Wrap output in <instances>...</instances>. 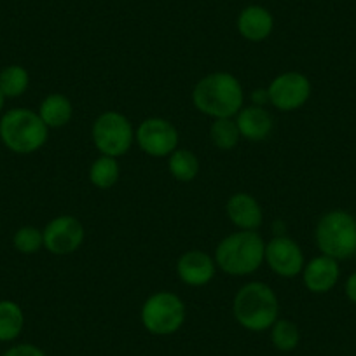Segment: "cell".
<instances>
[{
    "instance_id": "5",
    "label": "cell",
    "mask_w": 356,
    "mask_h": 356,
    "mask_svg": "<svg viewBox=\"0 0 356 356\" xmlns=\"http://www.w3.org/2000/svg\"><path fill=\"white\" fill-rule=\"evenodd\" d=\"M314 239L323 255L344 260L356 252V218L344 210H332L318 220Z\"/></svg>"
},
{
    "instance_id": "24",
    "label": "cell",
    "mask_w": 356,
    "mask_h": 356,
    "mask_svg": "<svg viewBox=\"0 0 356 356\" xmlns=\"http://www.w3.org/2000/svg\"><path fill=\"white\" fill-rule=\"evenodd\" d=\"M13 245L19 253L25 255H32L37 253L40 248H44V234L40 229L32 227V225H25V227L18 229L13 238Z\"/></svg>"
},
{
    "instance_id": "10",
    "label": "cell",
    "mask_w": 356,
    "mask_h": 356,
    "mask_svg": "<svg viewBox=\"0 0 356 356\" xmlns=\"http://www.w3.org/2000/svg\"><path fill=\"white\" fill-rule=\"evenodd\" d=\"M44 248L53 255H70L77 252L86 238L82 222L74 215H60L47 222L42 231Z\"/></svg>"
},
{
    "instance_id": "9",
    "label": "cell",
    "mask_w": 356,
    "mask_h": 356,
    "mask_svg": "<svg viewBox=\"0 0 356 356\" xmlns=\"http://www.w3.org/2000/svg\"><path fill=\"white\" fill-rule=\"evenodd\" d=\"M135 140L140 150L150 157H168L178 149V129L163 118H149L138 124Z\"/></svg>"
},
{
    "instance_id": "29",
    "label": "cell",
    "mask_w": 356,
    "mask_h": 356,
    "mask_svg": "<svg viewBox=\"0 0 356 356\" xmlns=\"http://www.w3.org/2000/svg\"><path fill=\"white\" fill-rule=\"evenodd\" d=\"M355 259H356V252H355Z\"/></svg>"
},
{
    "instance_id": "1",
    "label": "cell",
    "mask_w": 356,
    "mask_h": 356,
    "mask_svg": "<svg viewBox=\"0 0 356 356\" xmlns=\"http://www.w3.org/2000/svg\"><path fill=\"white\" fill-rule=\"evenodd\" d=\"M193 104L208 118H234L245 107V91L238 77L232 74L213 72L194 86Z\"/></svg>"
},
{
    "instance_id": "26",
    "label": "cell",
    "mask_w": 356,
    "mask_h": 356,
    "mask_svg": "<svg viewBox=\"0 0 356 356\" xmlns=\"http://www.w3.org/2000/svg\"><path fill=\"white\" fill-rule=\"evenodd\" d=\"M269 104V93H267L266 89H255L252 93V105H257V107H266Z\"/></svg>"
},
{
    "instance_id": "28",
    "label": "cell",
    "mask_w": 356,
    "mask_h": 356,
    "mask_svg": "<svg viewBox=\"0 0 356 356\" xmlns=\"http://www.w3.org/2000/svg\"><path fill=\"white\" fill-rule=\"evenodd\" d=\"M4 104H6V97L2 95V91H0V112H2V108H4Z\"/></svg>"
},
{
    "instance_id": "11",
    "label": "cell",
    "mask_w": 356,
    "mask_h": 356,
    "mask_svg": "<svg viewBox=\"0 0 356 356\" xmlns=\"http://www.w3.org/2000/svg\"><path fill=\"white\" fill-rule=\"evenodd\" d=\"M264 262L269 266L275 275L282 276V278H296V276L302 275V269L306 266L304 252L299 243L283 234L275 236L271 241L266 243Z\"/></svg>"
},
{
    "instance_id": "8",
    "label": "cell",
    "mask_w": 356,
    "mask_h": 356,
    "mask_svg": "<svg viewBox=\"0 0 356 356\" xmlns=\"http://www.w3.org/2000/svg\"><path fill=\"white\" fill-rule=\"evenodd\" d=\"M269 104L282 112L299 111L311 98V82L300 72H283L267 86Z\"/></svg>"
},
{
    "instance_id": "18",
    "label": "cell",
    "mask_w": 356,
    "mask_h": 356,
    "mask_svg": "<svg viewBox=\"0 0 356 356\" xmlns=\"http://www.w3.org/2000/svg\"><path fill=\"white\" fill-rule=\"evenodd\" d=\"M25 327V314L15 300H0V342L19 337Z\"/></svg>"
},
{
    "instance_id": "19",
    "label": "cell",
    "mask_w": 356,
    "mask_h": 356,
    "mask_svg": "<svg viewBox=\"0 0 356 356\" xmlns=\"http://www.w3.org/2000/svg\"><path fill=\"white\" fill-rule=\"evenodd\" d=\"M89 182L97 189H111L119 182L121 177V166L118 159L111 156H100L89 166Z\"/></svg>"
},
{
    "instance_id": "16",
    "label": "cell",
    "mask_w": 356,
    "mask_h": 356,
    "mask_svg": "<svg viewBox=\"0 0 356 356\" xmlns=\"http://www.w3.org/2000/svg\"><path fill=\"white\" fill-rule=\"evenodd\" d=\"M275 18L262 6H248L238 16V32L250 42H262L273 33Z\"/></svg>"
},
{
    "instance_id": "12",
    "label": "cell",
    "mask_w": 356,
    "mask_h": 356,
    "mask_svg": "<svg viewBox=\"0 0 356 356\" xmlns=\"http://www.w3.org/2000/svg\"><path fill=\"white\" fill-rule=\"evenodd\" d=\"M217 264L213 257L201 250H189L177 262V275L186 285L204 286L213 280Z\"/></svg>"
},
{
    "instance_id": "27",
    "label": "cell",
    "mask_w": 356,
    "mask_h": 356,
    "mask_svg": "<svg viewBox=\"0 0 356 356\" xmlns=\"http://www.w3.org/2000/svg\"><path fill=\"white\" fill-rule=\"evenodd\" d=\"M344 292L346 297H348L353 304H356V271L353 273V275H349V278L346 280Z\"/></svg>"
},
{
    "instance_id": "15",
    "label": "cell",
    "mask_w": 356,
    "mask_h": 356,
    "mask_svg": "<svg viewBox=\"0 0 356 356\" xmlns=\"http://www.w3.org/2000/svg\"><path fill=\"white\" fill-rule=\"evenodd\" d=\"M236 124L241 133V138L250 140V142H262L275 129V121L269 111L257 105L243 107L236 115Z\"/></svg>"
},
{
    "instance_id": "23",
    "label": "cell",
    "mask_w": 356,
    "mask_h": 356,
    "mask_svg": "<svg viewBox=\"0 0 356 356\" xmlns=\"http://www.w3.org/2000/svg\"><path fill=\"white\" fill-rule=\"evenodd\" d=\"M271 342L278 351L290 353L299 346L300 330L293 321L290 320H276L271 328Z\"/></svg>"
},
{
    "instance_id": "17",
    "label": "cell",
    "mask_w": 356,
    "mask_h": 356,
    "mask_svg": "<svg viewBox=\"0 0 356 356\" xmlns=\"http://www.w3.org/2000/svg\"><path fill=\"white\" fill-rule=\"evenodd\" d=\"M39 115L47 128L58 129L70 122L72 115H74V107L65 95L51 93L40 104Z\"/></svg>"
},
{
    "instance_id": "13",
    "label": "cell",
    "mask_w": 356,
    "mask_h": 356,
    "mask_svg": "<svg viewBox=\"0 0 356 356\" xmlns=\"http://www.w3.org/2000/svg\"><path fill=\"white\" fill-rule=\"evenodd\" d=\"M339 276H341V267L339 260L327 255H318L306 262L302 269L304 286L311 293H327L337 285Z\"/></svg>"
},
{
    "instance_id": "22",
    "label": "cell",
    "mask_w": 356,
    "mask_h": 356,
    "mask_svg": "<svg viewBox=\"0 0 356 356\" xmlns=\"http://www.w3.org/2000/svg\"><path fill=\"white\" fill-rule=\"evenodd\" d=\"M210 138L211 143L217 147L218 150H232L241 140V133H239L238 124H236L234 118L225 119H213L210 126Z\"/></svg>"
},
{
    "instance_id": "25",
    "label": "cell",
    "mask_w": 356,
    "mask_h": 356,
    "mask_svg": "<svg viewBox=\"0 0 356 356\" xmlns=\"http://www.w3.org/2000/svg\"><path fill=\"white\" fill-rule=\"evenodd\" d=\"M2 356H47L40 348L33 344H18L9 348Z\"/></svg>"
},
{
    "instance_id": "4",
    "label": "cell",
    "mask_w": 356,
    "mask_h": 356,
    "mask_svg": "<svg viewBox=\"0 0 356 356\" xmlns=\"http://www.w3.org/2000/svg\"><path fill=\"white\" fill-rule=\"evenodd\" d=\"M49 138V128L39 112L30 108H11L0 119V140L15 154H33Z\"/></svg>"
},
{
    "instance_id": "14",
    "label": "cell",
    "mask_w": 356,
    "mask_h": 356,
    "mask_svg": "<svg viewBox=\"0 0 356 356\" xmlns=\"http://www.w3.org/2000/svg\"><path fill=\"white\" fill-rule=\"evenodd\" d=\"M225 213L239 231H257L262 225V207L255 197L246 193L232 194L225 204Z\"/></svg>"
},
{
    "instance_id": "20",
    "label": "cell",
    "mask_w": 356,
    "mask_h": 356,
    "mask_svg": "<svg viewBox=\"0 0 356 356\" xmlns=\"http://www.w3.org/2000/svg\"><path fill=\"white\" fill-rule=\"evenodd\" d=\"M168 157V170L177 182H193L200 173V159L189 149H177Z\"/></svg>"
},
{
    "instance_id": "7",
    "label": "cell",
    "mask_w": 356,
    "mask_h": 356,
    "mask_svg": "<svg viewBox=\"0 0 356 356\" xmlns=\"http://www.w3.org/2000/svg\"><path fill=\"white\" fill-rule=\"evenodd\" d=\"M91 138L102 156L121 157L129 152L135 142V128L124 114L107 111L97 118L91 129Z\"/></svg>"
},
{
    "instance_id": "2",
    "label": "cell",
    "mask_w": 356,
    "mask_h": 356,
    "mask_svg": "<svg viewBox=\"0 0 356 356\" xmlns=\"http://www.w3.org/2000/svg\"><path fill=\"white\" fill-rule=\"evenodd\" d=\"M232 314H234L236 321L246 330H269L278 320V297L267 283L250 282L236 292Z\"/></svg>"
},
{
    "instance_id": "3",
    "label": "cell",
    "mask_w": 356,
    "mask_h": 356,
    "mask_svg": "<svg viewBox=\"0 0 356 356\" xmlns=\"http://www.w3.org/2000/svg\"><path fill=\"white\" fill-rule=\"evenodd\" d=\"M266 241L257 231H238L225 236L215 250V264L229 276H248L264 262Z\"/></svg>"
},
{
    "instance_id": "6",
    "label": "cell",
    "mask_w": 356,
    "mask_h": 356,
    "mask_svg": "<svg viewBox=\"0 0 356 356\" xmlns=\"http://www.w3.org/2000/svg\"><path fill=\"white\" fill-rule=\"evenodd\" d=\"M186 304L173 292H156L142 306V325L152 335H173L186 323Z\"/></svg>"
},
{
    "instance_id": "21",
    "label": "cell",
    "mask_w": 356,
    "mask_h": 356,
    "mask_svg": "<svg viewBox=\"0 0 356 356\" xmlns=\"http://www.w3.org/2000/svg\"><path fill=\"white\" fill-rule=\"evenodd\" d=\"M30 84V75L22 65H9L0 70V91L6 98H18Z\"/></svg>"
}]
</instances>
